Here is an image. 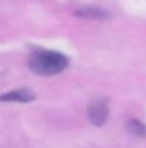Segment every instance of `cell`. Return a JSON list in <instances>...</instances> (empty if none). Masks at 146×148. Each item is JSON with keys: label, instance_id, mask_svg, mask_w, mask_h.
I'll return each mask as SVG.
<instances>
[{"label": "cell", "instance_id": "cell-4", "mask_svg": "<svg viewBox=\"0 0 146 148\" xmlns=\"http://www.w3.org/2000/svg\"><path fill=\"white\" fill-rule=\"evenodd\" d=\"M76 16L79 17H85V19H97V20H105V19H109V12L102 9V7H97V6H85V7H80L79 10L75 12Z\"/></svg>", "mask_w": 146, "mask_h": 148}, {"label": "cell", "instance_id": "cell-3", "mask_svg": "<svg viewBox=\"0 0 146 148\" xmlns=\"http://www.w3.org/2000/svg\"><path fill=\"white\" fill-rule=\"evenodd\" d=\"M35 98H36V95L30 89L22 88V89H14V91H10L7 94L0 95V102H22V103H26V102L35 101Z\"/></svg>", "mask_w": 146, "mask_h": 148}, {"label": "cell", "instance_id": "cell-5", "mask_svg": "<svg viewBox=\"0 0 146 148\" xmlns=\"http://www.w3.org/2000/svg\"><path fill=\"white\" fill-rule=\"evenodd\" d=\"M128 130L133 134V135H138V137H145L146 135V127L143 122H141L139 119H129L128 124H126Z\"/></svg>", "mask_w": 146, "mask_h": 148}, {"label": "cell", "instance_id": "cell-1", "mask_svg": "<svg viewBox=\"0 0 146 148\" xmlns=\"http://www.w3.org/2000/svg\"><path fill=\"white\" fill-rule=\"evenodd\" d=\"M70 60L69 58L57 50L50 49H36L30 53L27 65L30 71L42 76H52L67 69Z\"/></svg>", "mask_w": 146, "mask_h": 148}, {"label": "cell", "instance_id": "cell-2", "mask_svg": "<svg viewBox=\"0 0 146 148\" xmlns=\"http://www.w3.org/2000/svg\"><path fill=\"white\" fill-rule=\"evenodd\" d=\"M88 114H89V119L93 125L96 127H102L106 119H107V115H109V105H107V101L105 99H100L93 102L92 105H89L88 108Z\"/></svg>", "mask_w": 146, "mask_h": 148}]
</instances>
